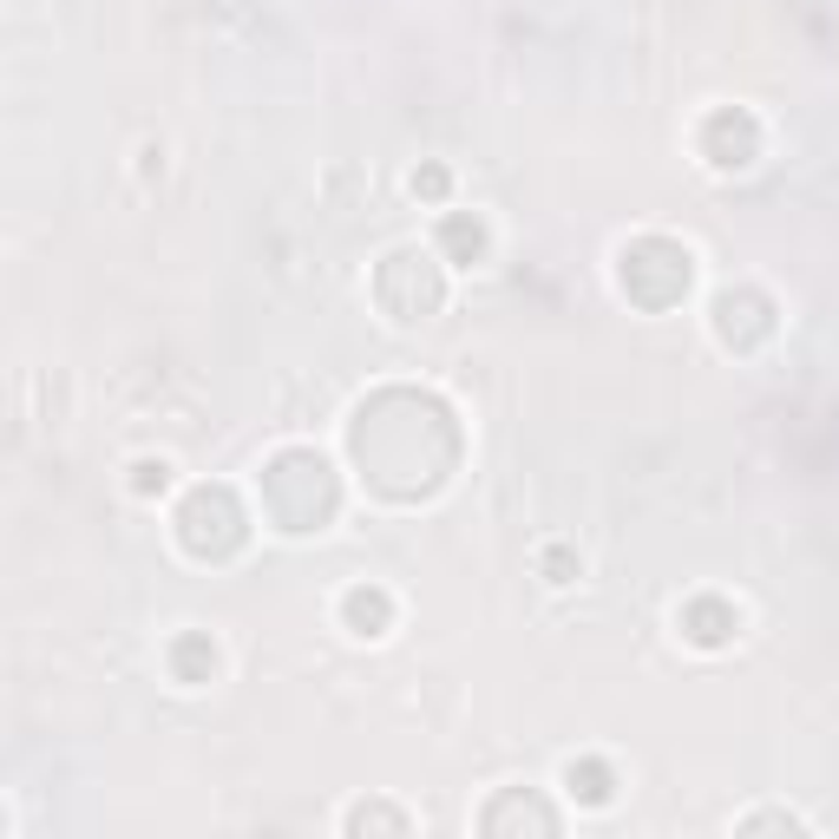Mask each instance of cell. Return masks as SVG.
<instances>
[{
    "label": "cell",
    "mask_w": 839,
    "mask_h": 839,
    "mask_svg": "<svg viewBox=\"0 0 839 839\" xmlns=\"http://www.w3.org/2000/svg\"><path fill=\"white\" fill-rule=\"evenodd\" d=\"M446 243H452V249H472V256H478V229H465V223H446Z\"/></svg>",
    "instance_id": "5"
},
{
    "label": "cell",
    "mask_w": 839,
    "mask_h": 839,
    "mask_svg": "<svg viewBox=\"0 0 839 839\" xmlns=\"http://www.w3.org/2000/svg\"><path fill=\"white\" fill-rule=\"evenodd\" d=\"M754 826H806V819H800V813H747L741 832H754Z\"/></svg>",
    "instance_id": "4"
},
{
    "label": "cell",
    "mask_w": 839,
    "mask_h": 839,
    "mask_svg": "<svg viewBox=\"0 0 839 839\" xmlns=\"http://www.w3.org/2000/svg\"><path fill=\"white\" fill-rule=\"evenodd\" d=\"M564 780H570V793H583L590 806H603V800H610V773H596V767H577V760H570V767H564Z\"/></svg>",
    "instance_id": "2"
},
{
    "label": "cell",
    "mask_w": 839,
    "mask_h": 839,
    "mask_svg": "<svg viewBox=\"0 0 839 839\" xmlns=\"http://www.w3.org/2000/svg\"><path fill=\"white\" fill-rule=\"evenodd\" d=\"M131 472H138V492H164V485H170V465H164V459H138Z\"/></svg>",
    "instance_id": "3"
},
{
    "label": "cell",
    "mask_w": 839,
    "mask_h": 839,
    "mask_svg": "<svg viewBox=\"0 0 839 839\" xmlns=\"http://www.w3.org/2000/svg\"><path fill=\"white\" fill-rule=\"evenodd\" d=\"M387 590H347V623H354V636H380V623H387Z\"/></svg>",
    "instance_id": "1"
}]
</instances>
